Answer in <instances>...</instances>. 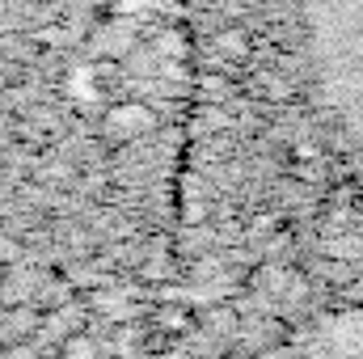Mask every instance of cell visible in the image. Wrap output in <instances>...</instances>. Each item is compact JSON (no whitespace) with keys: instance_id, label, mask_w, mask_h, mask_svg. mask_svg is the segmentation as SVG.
Segmentation results:
<instances>
[{"instance_id":"obj_1","label":"cell","mask_w":363,"mask_h":359,"mask_svg":"<svg viewBox=\"0 0 363 359\" xmlns=\"http://www.w3.org/2000/svg\"><path fill=\"white\" fill-rule=\"evenodd\" d=\"M317 89L363 161V0H304Z\"/></svg>"}]
</instances>
